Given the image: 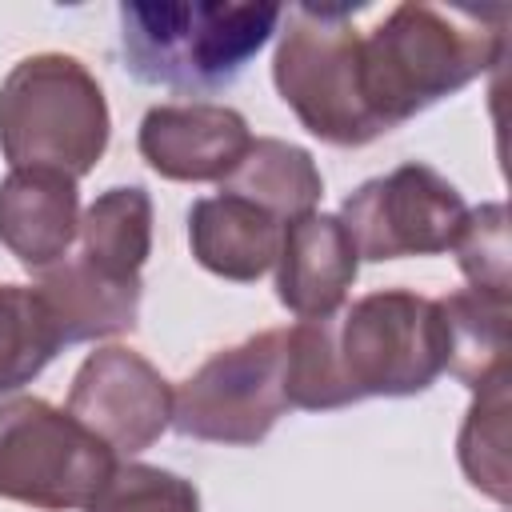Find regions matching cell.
I'll return each mask as SVG.
<instances>
[{
    "instance_id": "6da1fadb",
    "label": "cell",
    "mask_w": 512,
    "mask_h": 512,
    "mask_svg": "<svg viewBox=\"0 0 512 512\" xmlns=\"http://www.w3.org/2000/svg\"><path fill=\"white\" fill-rule=\"evenodd\" d=\"M448 368L440 300L412 288H380L348 308L284 328L288 408L328 412L368 396L428 392Z\"/></svg>"
},
{
    "instance_id": "7a4b0ae2",
    "label": "cell",
    "mask_w": 512,
    "mask_h": 512,
    "mask_svg": "<svg viewBox=\"0 0 512 512\" xmlns=\"http://www.w3.org/2000/svg\"><path fill=\"white\" fill-rule=\"evenodd\" d=\"M508 40L504 4L404 0L360 32V92L380 132L400 128L436 100L500 64Z\"/></svg>"
},
{
    "instance_id": "3957f363",
    "label": "cell",
    "mask_w": 512,
    "mask_h": 512,
    "mask_svg": "<svg viewBox=\"0 0 512 512\" xmlns=\"http://www.w3.org/2000/svg\"><path fill=\"white\" fill-rule=\"evenodd\" d=\"M120 56L124 68L152 88L212 96L240 80L252 56L280 28V4L220 0H124Z\"/></svg>"
},
{
    "instance_id": "277c9868",
    "label": "cell",
    "mask_w": 512,
    "mask_h": 512,
    "mask_svg": "<svg viewBox=\"0 0 512 512\" xmlns=\"http://www.w3.org/2000/svg\"><path fill=\"white\" fill-rule=\"evenodd\" d=\"M112 136L100 80L68 52H36L0 84V152L12 168L88 176Z\"/></svg>"
},
{
    "instance_id": "5b68a950",
    "label": "cell",
    "mask_w": 512,
    "mask_h": 512,
    "mask_svg": "<svg viewBox=\"0 0 512 512\" xmlns=\"http://www.w3.org/2000/svg\"><path fill=\"white\" fill-rule=\"evenodd\" d=\"M360 12L364 4H292L276 28L272 84L296 120L336 148L384 136L360 92Z\"/></svg>"
},
{
    "instance_id": "8992f818",
    "label": "cell",
    "mask_w": 512,
    "mask_h": 512,
    "mask_svg": "<svg viewBox=\"0 0 512 512\" xmlns=\"http://www.w3.org/2000/svg\"><path fill=\"white\" fill-rule=\"evenodd\" d=\"M116 472V452L68 408L40 396L0 400V500L40 512L88 508Z\"/></svg>"
},
{
    "instance_id": "52a82bcc",
    "label": "cell",
    "mask_w": 512,
    "mask_h": 512,
    "mask_svg": "<svg viewBox=\"0 0 512 512\" xmlns=\"http://www.w3.org/2000/svg\"><path fill=\"white\" fill-rule=\"evenodd\" d=\"M288 412L284 328L212 352L172 400V428L208 444H260Z\"/></svg>"
},
{
    "instance_id": "ba28073f",
    "label": "cell",
    "mask_w": 512,
    "mask_h": 512,
    "mask_svg": "<svg viewBox=\"0 0 512 512\" xmlns=\"http://www.w3.org/2000/svg\"><path fill=\"white\" fill-rule=\"evenodd\" d=\"M468 204L452 180L432 164L408 160L384 176L364 180L340 204V224L360 260L440 256L456 244Z\"/></svg>"
},
{
    "instance_id": "9c48e42d",
    "label": "cell",
    "mask_w": 512,
    "mask_h": 512,
    "mask_svg": "<svg viewBox=\"0 0 512 512\" xmlns=\"http://www.w3.org/2000/svg\"><path fill=\"white\" fill-rule=\"evenodd\" d=\"M172 400L168 376L124 344L88 352L68 388V412L116 456L152 448L172 428Z\"/></svg>"
},
{
    "instance_id": "30bf717a",
    "label": "cell",
    "mask_w": 512,
    "mask_h": 512,
    "mask_svg": "<svg viewBox=\"0 0 512 512\" xmlns=\"http://www.w3.org/2000/svg\"><path fill=\"white\" fill-rule=\"evenodd\" d=\"M248 120L228 104H156L144 112L136 148L144 164L176 184H220L248 152Z\"/></svg>"
},
{
    "instance_id": "8fae6325",
    "label": "cell",
    "mask_w": 512,
    "mask_h": 512,
    "mask_svg": "<svg viewBox=\"0 0 512 512\" xmlns=\"http://www.w3.org/2000/svg\"><path fill=\"white\" fill-rule=\"evenodd\" d=\"M272 268L276 300L300 320H320L344 308V296L360 272V256L336 216L308 212L284 224L280 256Z\"/></svg>"
},
{
    "instance_id": "7c38bea8",
    "label": "cell",
    "mask_w": 512,
    "mask_h": 512,
    "mask_svg": "<svg viewBox=\"0 0 512 512\" xmlns=\"http://www.w3.org/2000/svg\"><path fill=\"white\" fill-rule=\"evenodd\" d=\"M80 232V188L64 172L12 168L0 180V244L28 268L44 272L72 252Z\"/></svg>"
},
{
    "instance_id": "4fadbf2b",
    "label": "cell",
    "mask_w": 512,
    "mask_h": 512,
    "mask_svg": "<svg viewBox=\"0 0 512 512\" xmlns=\"http://www.w3.org/2000/svg\"><path fill=\"white\" fill-rule=\"evenodd\" d=\"M60 332V344H84L132 332L140 320L144 280H124L96 268L84 252H68L60 264L36 272L32 284Z\"/></svg>"
},
{
    "instance_id": "5bb4252c",
    "label": "cell",
    "mask_w": 512,
    "mask_h": 512,
    "mask_svg": "<svg viewBox=\"0 0 512 512\" xmlns=\"http://www.w3.org/2000/svg\"><path fill=\"white\" fill-rule=\"evenodd\" d=\"M280 236L284 224L276 216L232 192L200 196L188 208V248L196 264L232 284L260 280L280 256Z\"/></svg>"
},
{
    "instance_id": "9a60e30c",
    "label": "cell",
    "mask_w": 512,
    "mask_h": 512,
    "mask_svg": "<svg viewBox=\"0 0 512 512\" xmlns=\"http://www.w3.org/2000/svg\"><path fill=\"white\" fill-rule=\"evenodd\" d=\"M220 192H232L280 224H292L308 212H316L324 196V176L308 148L276 140V136H252L240 164L220 180Z\"/></svg>"
},
{
    "instance_id": "2e32d148",
    "label": "cell",
    "mask_w": 512,
    "mask_h": 512,
    "mask_svg": "<svg viewBox=\"0 0 512 512\" xmlns=\"http://www.w3.org/2000/svg\"><path fill=\"white\" fill-rule=\"evenodd\" d=\"M448 332V368L464 388H484L508 376V296L456 288L440 296Z\"/></svg>"
},
{
    "instance_id": "e0dca14e",
    "label": "cell",
    "mask_w": 512,
    "mask_h": 512,
    "mask_svg": "<svg viewBox=\"0 0 512 512\" xmlns=\"http://www.w3.org/2000/svg\"><path fill=\"white\" fill-rule=\"evenodd\" d=\"M80 252L124 280H136L152 256V196L140 184H116L80 212Z\"/></svg>"
},
{
    "instance_id": "ac0fdd59",
    "label": "cell",
    "mask_w": 512,
    "mask_h": 512,
    "mask_svg": "<svg viewBox=\"0 0 512 512\" xmlns=\"http://www.w3.org/2000/svg\"><path fill=\"white\" fill-rule=\"evenodd\" d=\"M60 348L40 292L32 284H0V396L32 384Z\"/></svg>"
},
{
    "instance_id": "d6986e66",
    "label": "cell",
    "mask_w": 512,
    "mask_h": 512,
    "mask_svg": "<svg viewBox=\"0 0 512 512\" xmlns=\"http://www.w3.org/2000/svg\"><path fill=\"white\" fill-rule=\"evenodd\" d=\"M456 456L472 488H480L496 504H508L512 496L508 488L512 480L508 472V376L472 392V408L464 416Z\"/></svg>"
},
{
    "instance_id": "ffe728a7",
    "label": "cell",
    "mask_w": 512,
    "mask_h": 512,
    "mask_svg": "<svg viewBox=\"0 0 512 512\" xmlns=\"http://www.w3.org/2000/svg\"><path fill=\"white\" fill-rule=\"evenodd\" d=\"M84 512H200V492L168 468L116 464Z\"/></svg>"
},
{
    "instance_id": "44dd1931",
    "label": "cell",
    "mask_w": 512,
    "mask_h": 512,
    "mask_svg": "<svg viewBox=\"0 0 512 512\" xmlns=\"http://www.w3.org/2000/svg\"><path fill=\"white\" fill-rule=\"evenodd\" d=\"M452 252H456L460 272L468 276V288L508 296V288H512V280H508L512 252H508V208L500 200L468 208Z\"/></svg>"
}]
</instances>
